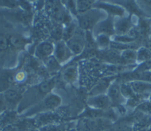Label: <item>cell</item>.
Returning a JSON list of instances; mask_svg holds the SVG:
<instances>
[{"instance_id": "cell-1", "label": "cell", "mask_w": 151, "mask_h": 131, "mask_svg": "<svg viewBox=\"0 0 151 131\" xmlns=\"http://www.w3.org/2000/svg\"><path fill=\"white\" fill-rule=\"evenodd\" d=\"M55 85L56 78L54 76L31 85L23 92L21 100L16 110L17 112L21 115L38 103L52 92Z\"/></svg>"}, {"instance_id": "cell-2", "label": "cell", "mask_w": 151, "mask_h": 131, "mask_svg": "<svg viewBox=\"0 0 151 131\" xmlns=\"http://www.w3.org/2000/svg\"><path fill=\"white\" fill-rule=\"evenodd\" d=\"M0 20V68H15L12 66L17 60L15 53L10 45L9 34L12 30L10 22L1 16Z\"/></svg>"}, {"instance_id": "cell-3", "label": "cell", "mask_w": 151, "mask_h": 131, "mask_svg": "<svg viewBox=\"0 0 151 131\" xmlns=\"http://www.w3.org/2000/svg\"><path fill=\"white\" fill-rule=\"evenodd\" d=\"M61 98L57 93L52 92L40 102L29 108L21 115L28 117L49 112L58 108L61 105Z\"/></svg>"}, {"instance_id": "cell-4", "label": "cell", "mask_w": 151, "mask_h": 131, "mask_svg": "<svg viewBox=\"0 0 151 131\" xmlns=\"http://www.w3.org/2000/svg\"><path fill=\"white\" fill-rule=\"evenodd\" d=\"M104 14L103 10L93 7L85 13L77 15V26L84 31H92L99 22L106 18Z\"/></svg>"}, {"instance_id": "cell-5", "label": "cell", "mask_w": 151, "mask_h": 131, "mask_svg": "<svg viewBox=\"0 0 151 131\" xmlns=\"http://www.w3.org/2000/svg\"><path fill=\"white\" fill-rule=\"evenodd\" d=\"M113 122L101 117H81L77 123L78 131H106L111 129Z\"/></svg>"}, {"instance_id": "cell-6", "label": "cell", "mask_w": 151, "mask_h": 131, "mask_svg": "<svg viewBox=\"0 0 151 131\" xmlns=\"http://www.w3.org/2000/svg\"><path fill=\"white\" fill-rule=\"evenodd\" d=\"M0 15L11 23L25 26L29 25L33 18L32 11H27L21 8L14 9H0Z\"/></svg>"}, {"instance_id": "cell-7", "label": "cell", "mask_w": 151, "mask_h": 131, "mask_svg": "<svg viewBox=\"0 0 151 131\" xmlns=\"http://www.w3.org/2000/svg\"><path fill=\"white\" fill-rule=\"evenodd\" d=\"M78 28L74 33L65 41L68 47L74 56H78L82 53L86 47V33Z\"/></svg>"}, {"instance_id": "cell-8", "label": "cell", "mask_w": 151, "mask_h": 131, "mask_svg": "<svg viewBox=\"0 0 151 131\" xmlns=\"http://www.w3.org/2000/svg\"><path fill=\"white\" fill-rule=\"evenodd\" d=\"M53 55L62 66L74 56L64 40H60L54 43Z\"/></svg>"}, {"instance_id": "cell-9", "label": "cell", "mask_w": 151, "mask_h": 131, "mask_svg": "<svg viewBox=\"0 0 151 131\" xmlns=\"http://www.w3.org/2000/svg\"><path fill=\"white\" fill-rule=\"evenodd\" d=\"M23 92L13 86L6 91L3 94L5 100L7 110H16L21 100Z\"/></svg>"}, {"instance_id": "cell-10", "label": "cell", "mask_w": 151, "mask_h": 131, "mask_svg": "<svg viewBox=\"0 0 151 131\" xmlns=\"http://www.w3.org/2000/svg\"><path fill=\"white\" fill-rule=\"evenodd\" d=\"M86 103L88 107L98 110H107L112 106L111 101L106 94L89 96Z\"/></svg>"}, {"instance_id": "cell-11", "label": "cell", "mask_w": 151, "mask_h": 131, "mask_svg": "<svg viewBox=\"0 0 151 131\" xmlns=\"http://www.w3.org/2000/svg\"><path fill=\"white\" fill-rule=\"evenodd\" d=\"M106 95L110 99L112 106L115 107L123 105L126 102V99L122 94L120 85L116 80L113 81L111 83Z\"/></svg>"}, {"instance_id": "cell-12", "label": "cell", "mask_w": 151, "mask_h": 131, "mask_svg": "<svg viewBox=\"0 0 151 131\" xmlns=\"http://www.w3.org/2000/svg\"><path fill=\"white\" fill-rule=\"evenodd\" d=\"M54 51V43L49 41H44L36 46L34 56L37 59L42 62L45 59L53 55Z\"/></svg>"}, {"instance_id": "cell-13", "label": "cell", "mask_w": 151, "mask_h": 131, "mask_svg": "<svg viewBox=\"0 0 151 131\" xmlns=\"http://www.w3.org/2000/svg\"><path fill=\"white\" fill-rule=\"evenodd\" d=\"M9 42L12 51L17 54L18 52L25 49L29 40L18 32L11 30L9 34Z\"/></svg>"}, {"instance_id": "cell-14", "label": "cell", "mask_w": 151, "mask_h": 131, "mask_svg": "<svg viewBox=\"0 0 151 131\" xmlns=\"http://www.w3.org/2000/svg\"><path fill=\"white\" fill-rule=\"evenodd\" d=\"M15 69L16 68H0V93H4L14 86V76Z\"/></svg>"}, {"instance_id": "cell-15", "label": "cell", "mask_w": 151, "mask_h": 131, "mask_svg": "<svg viewBox=\"0 0 151 131\" xmlns=\"http://www.w3.org/2000/svg\"><path fill=\"white\" fill-rule=\"evenodd\" d=\"M93 36L98 35L104 34L110 36L114 34V20L109 16L99 22L92 30Z\"/></svg>"}, {"instance_id": "cell-16", "label": "cell", "mask_w": 151, "mask_h": 131, "mask_svg": "<svg viewBox=\"0 0 151 131\" xmlns=\"http://www.w3.org/2000/svg\"><path fill=\"white\" fill-rule=\"evenodd\" d=\"M128 82L136 95L143 98L149 96L150 95L151 82L141 80H134Z\"/></svg>"}, {"instance_id": "cell-17", "label": "cell", "mask_w": 151, "mask_h": 131, "mask_svg": "<svg viewBox=\"0 0 151 131\" xmlns=\"http://www.w3.org/2000/svg\"><path fill=\"white\" fill-rule=\"evenodd\" d=\"M114 29L116 35L122 36L127 35L132 29L131 19L127 17H119L114 21Z\"/></svg>"}, {"instance_id": "cell-18", "label": "cell", "mask_w": 151, "mask_h": 131, "mask_svg": "<svg viewBox=\"0 0 151 131\" xmlns=\"http://www.w3.org/2000/svg\"><path fill=\"white\" fill-rule=\"evenodd\" d=\"M94 8H99L103 11H106L110 15L117 16L119 17H123L124 16V9L118 5H116L114 4H107V3H100L99 4H94Z\"/></svg>"}, {"instance_id": "cell-19", "label": "cell", "mask_w": 151, "mask_h": 131, "mask_svg": "<svg viewBox=\"0 0 151 131\" xmlns=\"http://www.w3.org/2000/svg\"><path fill=\"white\" fill-rule=\"evenodd\" d=\"M78 70L76 65H70L66 66L63 70L61 77L63 80L68 83H73L78 79Z\"/></svg>"}, {"instance_id": "cell-20", "label": "cell", "mask_w": 151, "mask_h": 131, "mask_svg": "<svg viewBox=\"0 0 151 131\" xmlns=\"http://www.w3.org/2000/svg\"><path fill=\"white\" fill-rule=\"evenodd\" d=\"M112 82L106 78L100 80L89 91V96H94L101 94H106L107 91Z\"/></svg>"}, {"instance_id": "cell-21", "label": "cell", "mask_w": 151, "mask_h": 131, "mask_svg": "<svg viewBox=\"0 0 151 131\" xmlns=\"http://www.w3.org/2000/svg\"><path fill=\"white\" fill-rule=\"evenodd\" d=\"M45 69L50 73H55L61 69L62 65L57 61L54 55H52L42 61Z\"/></svg>"}, {"instance_id": "cell-22", "label": "cell", "mask_w": 151, "mask_h": 131, "mask_svg": "<svg viewBox=\"0 0 151 131\" xmlns=\"http://www.w3.org/2000/svg\"><path fill=\"white\" fill-rule=\"evenodd\" d=\"M137 52L134 49L122 51L120 53V61L126 63H133L136 62Z\"/></svg>"}, {"instance_id": "cell-23", "label": "cell", "mask_w": 151, "mask_h": 131, "mask_svg": "<svg viewBox=\"0 0 151 131\" xmlns=\"http://www.w3.org/2000/svg\"><path fill=\"white\" fill-rule=\"evenodd\" d=\"M94 1H76V9L78 15L85 13L93 8Z\"/></svg>"}, {"instance_id": "cell-24", "label": "cell", "mask_w": 151, "mask_h": 131, "mask_svg": "<svg viewBox=\"0 0 151 131\" xmlns=\"http://www.w3.org/2000/svg\"><path fill=\"white\" fill-rule=\"evenodd\" d=\"M94 39L96 44V46L101 50H105L110 45L111 40L110 36L100 34L94 36Z\"/></svg>"}, {"instance_id": "cell-25", "label": "cell", "mask_w": 151, "mask_h": 131, "mask_svg": "<svg viewBox=\"0 0 151 131\" xmlns=\"http://www.w3.org/2000/svg\"><path fill=\"white\" fill-rule=\"evenodd\" d=\"M136 62L139 64L151 59V51L146 47H140L136 51Z\"/></svg>"}, {"instance_id": "cell-26", "label": "cell", "mask_w": 151, "mask_h": 131, "mask_svg": "<svg viewBox=\"0 0 151 131\" xmlns=\"http://www.w3.org/2000/svg\"><path fill=\"white\" fill-rule=\"evenodd\" d=\"M120 90H121L122 95L126 99V100L127 99L133 98L136 96L137 95L134 93V92L132 90L129 82L122 83L120 85Z\"/></svg>"}, {"instance_id": "cell-27", "label": "cell", "mask_w": 151, "mask_h": 131, "mask_svg": "<svg viewBox=\"0 0 151 131\" xmlns=\"http://www.w3.org/2000/svg\"><path fill=\"white\" fill-rule=\"evenodd\" d=\"M19 8V1L0 0V9H14Z\"/></svg>"}, {"instance_id": "cell-28", "label": "cell", "mask_w": 151, "mask_h": 131, "mask_svg": "<svg viewBox=\"0 0 151 131\" xmlns=\"http://www.w3.org/2000/svg\"><path fill=\"white\" fill-rule=\"evenodd\" d=\"M137 111L143 113L150 115H151V103L149 100L142 101L136 107Z\"/></svg>"}, {"instance_id": "cell-29", "label": "cell", "mask_w": 151, "mask_h": 131, "mask_svg": "<svg viewBox=\"0 0 151 131\" xmlns=\"http://www.w3.org/2000/svg\"><path fill=\"white\" fill-rule=\"evenodd\" d=\"M151 70V59L140 63L134 70V72L140 73Z\"/></svg>"}, {"instance_id": "cell-30", "label": "cell", "mask_w": 151, "mask_h": 131, "mask_svg": "<svg viewBox=\"0 0 151 131\" xmlns=\"http://www.w3.org/2000/svg\"><path fill=\"white\" fill-rule=\"evenodd\" d=\"M113 131H133V126L127 123H122L116 126Z\"/></svg>"}, {"instance_id": "cell-31", "label": "cell", "mask_w": 151, "mask_h": 131, "mask_svg": "<svg viewBox=\"0 0 151 131\" xmlns=\"http://www.w3.org/2000/svg\"><path fill=\"white\" fill-rule=\"evenodd\" d=\"M7 110V108L3 93H0V115Z\"/></svg>"}, {"instance_id": "cell-32", "label": "cell", "mask_w": 151, "mask_h": 131, "mask_svg": "<svg viewBox=\"0 0 151 131\" xmlns=\"http://www.w3.org/2000/svg\"><path fill=\"white\" fill-rule=\"evenodd\" d=\"M147 46H148V47H146V48H147L149 49H150L151 51V39L150 41H149L148 43H147Z\"/></svg>"}, {"instance_id": "cell-33", "label": "cell", "mask_w": 151, "mask_h": 131, "mask_svg": "<svg viewBox=\"0 0 151 131\" xmlns=\"http://www.w3.org/2000/svg\"><path fill=\"white\" fill-rule=\"evenodd\" d=\"M149 101L150 103H151V93H150V95L149 96Z\"/></svg>"}, {"instance_id": "cell-34", "label": "cell", "mask_w": 151, "mask_h": 131, "mask_svg": "<svg viewBox=\"0 0 151 131\" xmlns=\"http://www.w3.org/2000/svg\"><path fill=\"white\" fill-rule=\"evenodd\" d=\"M2 115H0V120L1 119V118H2V116H1Z\"/></svg>"}, {"instance_id": "cell-35", "label": "cell", "mask_w": 151, "mask_h": 131, "mask_svg": "<svg viewBox=\"0 0 151 131\" xmlns=\"http://www.w3.org/2000/svg\"><path fill=\"white\" fill-rule=\"evenodd\" d=\"M150 72H151V70H150Z\"/></svg>"}]
</instances>
